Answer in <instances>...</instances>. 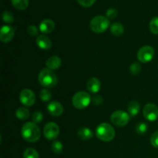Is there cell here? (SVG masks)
<instances>
[{
  "instance_id": "cell-1",
  "label": "cell",
  "mask_w": 158,
  "mask_h": 158,
  "mask_svg": "<svg viewBox=\"0 0 158 158\" xmlns=\"http://www.w3.org/2000/svg\"><path fill=\"white\" fill-rule=\"evenodd\" d=\"M22 137L29 143H35L40 140L41 131L36 123L33 122H27L23 124L21 131Z\"/></svg>"
},
{
  "instance_id": "cell-2",
  "label": "cell",
  "mask_w": 158,
  "mask_h": 158,
  "mask_svg": "<svg viewBox=\"0 0 158 158\" xmlns=\"http://www.w3.org/2000/svg\"><path fill=\"white\" fill-rule=\"evenodd\" d=\"M38 80L41 86L46 88L54 87L57 84V76L53 70L48 68L43 69L39 73Z\"/></svg>"
},
{
  "instance_id": "cell-3",
  "label": "cell",
  "mask_w": 158,
  "mask_h": 158,
  "mask_svg": "<svg viewBox=\"0 0 158 158\" xmlns=\"http://www.w3.org/2000/svg\"><path fill=\"white\" fill-rule=\"evenodd\" d=\"M96 135L102 141L110 142L115 137V131L110 123H101L97 127Z\"/></svg>"
},
{
  "instance_id": "cell-4",
  "label": "cell",
  "mask_w": 158,
  "mask_h": 158,
  "mask_svg": "<svg viewBox=\"0 0 158 158\" xmlns=\"http://www.w3.org/2000/svg\"><path fill=\"white\" fill-rule=\"evenodd\" d=\"M110 26V19L104 15H97L91 19L89 23L90 29L95 33H102Z\"/></svg>"
},
{
  "instance_id": "cell-5",
  "label": "cell",
  "mask_w": 158,
  "mask_h": 158,
  "mask_svg": "<svg viewBox=\"0 0 158 158\" xmlns=\"http://www.w3.org/2000/svg\"><path fill=\"white\" fill-rule=\"evenodd\" d=\"M91 102V97L88 93L85 91H79L76 93L72 99V103L75 108L83 110L87 107Z\"/></svg>"
},
{
  "instance_id": "cell-6",
  "label": "cell",
  "mask_w": 158,
  "mask_h": 158,
  "mask_svg": "<svg viewBox=\"0 0 158 158\" xmlns=\"http://www.w3.org/2000/svg\"><path fill=\"white\" fill-rule=\"evenodd\" d=\"M110 120L113 124L117 127H124L129 123L130 114L123 110H116L111 114Z\"/></svg>"
},
{
  "instance_id": "cell-7",
  "label": "cell",
  "mask_w": 158,
  "mask_h": 158,
  "mask_svg": "<svg viewBox=\"0 0 158 158\" xmlns=\"http://www.w3.org/2000/svg\"><path fill=\"white\" fill-rule=\"evenodd\" d=\"M154 49L151 46H144L139 49L137 52V59L142 63L151 62L154 57Z\"/></svg>"
},
{
  "instance_id": "cell-8",
  "label": "cell",
  "mask_w": 158,
  "mask_h": 158,
  "mask_svg": "<svg viewBox=\"0 0 158 158\" xmlns=\"http://www.w3.org/2000/svg\"><path fill=\"white\" fill-rule=\"evenodd\" d=\"M43 134L48 140H56L60 134V127L54 122H49L45 125Z\"/></svg>"
},
{
  "instance_id": "cell-9",
  "label": "cell",
  "mask_w": 158,
  "mask_h": 158,
  "mask_svg": "<svg viewBox=\"0 0 158 158\" xmlns=\"http://www.w3.org/2000/svg\"><path fill=\"white\" fill-rule=\"evenodd\" d=\"M19 100L22 104L26 106H31L35 103V96L33 91L29 89H24L20 92Z\"/></svg>"
},
{
  "instance_id": "cell-10",
  "label": "cell",
  "mask_w": 158,
  "mask_h": 158,
  "mask_svg": "<svg viewBox=\"0 0 158 158\" xmlns=\"http://www.w3.org/2000/svg\"><path fill=\"white\" fill-rule=\"evenodd\" d=\"M143 114L149 121H154L158 118V106L152 103H147L143 108Z\"/></svg>"
},
{
  "instance_id": "cell-11",
  "label": "cell",
  "mask_w": 158,
  "mask_h": 158,
  "mask_svg": "<svg viewBox=\"0 0 158 158\" xmlns=\"http://www.w3.org/2000/svg\"><path fill=\"white\" fill-rule=\"evenodd\" d=\"M15 28L10 26H3L0 30V40L7 43L13 39L15 35Z\"/></svg>"
},
{
  "instance_id": "cell-12",
  "label": "cell",
  "mask_w": 158,
  "mask_h": 158,
  "mask_svg": "<svg viewBox=\"0 0 158 158\" xmlns=\"http://www.w3.org/2000/svg\"><path fill=\"white\" fill-rule=\"evenodd\" d=\"M47 110L52 117H60L63 113V106L60 102L52 101L48 104Z\"/></svg>"
},
{
  "instance_id": "cell-13",
  "label": "cell",
  "mask_w": 158,
  "mask_h": 158,
  "mask_svg": "<svg viewBox=\"0 0 158 158\" xmlns=\"http://www.w3.org/2000/svg\"><path fill=\"white\" fill-rule=\"evenodd\" d=\"M35 42H36L37 46L43 50H48L52 47V41L49 37L46 35H40L37 36Z\"/></svg>"
},
{
  "instance_id": "cell-14",
  "label": "cell",
  "mask_w": 158,
  "mask_h": 158,
  "mask_svg": "<svg viewBox=\"0 0 158 158\" xmlns=\"http://www.w3.org/2000/svg\"><path fill=\"white\" fill-rule=\"evenodd\" d=\"M54 29H55V23L49 19L43 20L40 24V32L44 34L51 33Z\"/></svg>"
},
{
  "instance_id": "cell-15",
  "label": "cell",
  "mask_w": 158,
  "mask_h": 158,
  "mask_svg": "<svg viewBox=\"0 0 158 158\" xmlns=\"http://www.w3.org/2000/svg\"><path fill=\"white\" fill-rule=\"evenodd\" d=\"M101 87V83L99 79L96 78V77H92L89 80H88L87 83H86V88L88 90L93 94H97L99 92Z\"/></svg>"
},
{
  "instance_id": "cell-16",
  "label": "cell",
  "mask_w": 158,
  "mask_h": 158,
  "mask_svg": "<svg viewBox=\"0 0 158 158\" xmlns=\"http://www.w3.org/2000/svg\"><path fill=\"white\" fill-rule=\"evenodd\" d=\"M62 64V60L57 56H52L49 57L47 60H46V65L47 66L48 69H52V70H55V69H59Z\"/></svg>"
},
{
  "instance_id": "cell-17",
  "label": "cell",
  "mask_w": 158,
  "mask_h": 158,
  "mask_svg": "<svg viewBox=\"0 0 158 158\" xmlns=\"http://www.w3.org/2000/svg\"><path fill=\"white\" fill-rule=\"evenodd\" d=\"M140 110V103L137 101H135V100H133V101H131L128 104L127 106V110L128 114H130V116L131 117H135L137 114H139Z\"/></svg>"
},
{
  "instance_id": "cell-18",
  "label": "cell",
  "mask_w": 158,
  "mask_h": 158,
  "mask_svg": "<svg viewBox=\"0 0 158 158\" xmlns=\"http://www.w3.org/2000/svg\"><path fill=\"white\" fill-rule=\"evenodd\" d=\"M78 136L83 140H88L94 137V133L89 127H82L78 131Z\"/></svg>"
},
{
  "instance_id": "cell-19",
  "label": "cell",
  "mask_w": 158,
  "mask_h": 158,
  "mask_svg": "<svg viewBox=\"0 0 158 158\" xmlns=\"http://www.w3.org/2000/svg\"><path fill=\"white\" fill-rule=\"evenodd\" d=\"M110 32L115 36H120L124 32V26L120 23H114L110 26Z\"/></svg>"
},
{
  "instance_id": "cell-20",
  "label": "cell",
  "mask_w": 158,
  "mask_h": 158,
  "mask_svg": "<svg viewBox=\"0 0 158 158\" xmlns=\"http://www.w3.org/2000/svg\"><path fill=\"white\" fill-rule=\"evenodd\" d=\"M30 113L29 110L26 107H19L15 111V116L18 119L21 120H26L29 117Z\"/></svg>"
},
{
  "instance_id": "cell-21",
  "label": "cell",
  "mask_w": 158,
  "mask_h": 158,
  "mask_svg": "<svg viewBox=\"0 0 158 158\" xmlns=\"http://www.w3.org/2000/svg\"><path fill=\"white\" fill-rule=\"evenodd\" d=\"M14 7L19 10H25L29 6V0H11Z\"/></svg>"
},
{
  "instance_id": "cell-22",
  "label": "cell",
  "mask_w": 158,
  "mask_h": 158,
  "mask_svg": "<svg viewBox=\"0 0 158 158\" xmlns=\"http://www.w3.org/2000/svg\"><path fill=\"white\" fill-rule=\"evenodd\" d=\"M52 151H53L54 154H60L63 153V145L59 140H54L52 143Z\"/></svg>"
},
{
  "instance_id": "cell-23",
  "label": "cell",
  "mask_w": 158,
  "mask_h": 158,
  "mask_svg": "<svg viewBox=\"0 0 158 158\" xmlns=\"http://www.w3.org/2000/svg\"><path fill=\"white\" fill-rule=\"evenodd\" d=\"M148 129V126L147 123H145L144 122H140L139 123H137V126L135 127V131L137 132V134L139 135H143L147 133Z\"/></svg>"
},
{
  "instance_id": "cell-24",
  "label": "cell",
  "mask_w": 158,
  "mask_h": 158,
  "mask_svg": "<svg viewBox=\"0 0 158 158\" xmlns=\"http://www.w3.org/2000/svg\"><path fill=\"white\" fill-rule=\"evenodd\" d=\"M23 158H40L39 153L33 148H27L23 153Z\"/></svg>"
},
{
  "instance_id": "cell-25",
  "label": "cell",
  "mask_w": 158,
  "mask_h": 158,
  "mask_svg": "<svg viewBox=\"0 0 158 158\" xmlns=\"http://www.w3.org/2000/svg\"><path fill=\"white\" fill-rule=\"evenodd\" d=\"M150 30L154 35H158V16H155L150 22Z\"/></svg>"
},
{
  "instance_id": "cell-26",
  "label": "cell",
  "mask_w": 158,
  "mask_h": 158,
  "mask_svg": "<svg viewBox=\"0 0 158 158\" xmlns=\"http://www.w3.org/2000/svg\"><path fill=\"white\" fill-rule=\"evenodd\" d=\"M2 17L3 21H4L5 23H8V24H12L14 22L13 14L11 12H9V11H4V12H2Z\"/></svg>"
},
{
  "instance_id": "cell-27",
  "label": "cell",
  "mask_w": 158,
  "mask_h": 158,
  "mask_svg": "<svg viewBox=\"0 0 158 158\" xmlns=\"http://www.w3.org/2000/svg\"><path fill=\"white\" fill-rule=\"evenodd\" d=\"M40 97L42 101L48 102L52 98V94H51V93L47 89H43L40 91Z\"/></svg>"
},
{
  "instance_id": "cell-28",
  "label": "cell",
  "mask_w": 158,
  "mask_h": 158,
  "mask_svg": "<svg viewBox=\"0 0 158 158\" xmlns=\"http://www.w3.org/2000/svg\"><path fill=\"white\" fill-rule=\"evenodd\" d=\"M130 71H131V73L133 75H138L140 73V71H141V66L140 65V63L135 62V63H132L131 65Z\"/></svg>"
},
{
  "instance_id": "cell-29",
  "label": "cell",
  "mask_w": 158,
  "mask_h": 158,
  "mask_svg": "<svg viewBox=\"0 0 158 158\" xmlns=\"http://www.w3.org/2000/svg\"><path fill=\"white\" fill-rule=\"evenodd\" d=\"M43 120V114H42L40 111H36V112L34 113L32 116V120L33 123H40Z\"/></svg>"
},
{
  "instance_id": "cell-30",
  "label": "cell",
  "mask_w": 158,
  "mask_h": 158,
  "mask_svg": "<svg viewBox=\"0 0 158 158\" xmlns=\"http://www.w3.org/2000/svg\"><path fill=\"white\" fill-rule=\"evenodd\" d=\"M117 15H118V12L117 9H114V8H110L106 12V16L109 19H114L117 16Z\"/></svg>"
},
{
  "instance_id": "cell-31",
  "label": "cell",
  "mask_w": 158,
  "mask_h": 158,
  "mask_svg": "<svg viewBox=\"0 0 158 158\" xmlns=\"http://www.w3.org/2000/svg\"><path fill=\"white\" fill-rule=\"evenodd\" d=\"M96 1L97 0H77V2H78L80 6L86 8L90 7L91 6H93L95 3Z\"/></svg>"
},
{
  "instance_id": "cell-32",
  "label": "cell",
  "mask_w": 158,
  "mask_h": 158,
  "mask_svg": "<svg viewBox=\"0 0 158 158\" xmlns=\"http://www.w3.org/2000/svg\"><path fill=\"white\" fill-rule=\"evenodd\" d=\"M27 32L29 33V35H32V36H36L39 33L38 29L34 25H31L29 27L27 28Z\"/></svg>"
},
{
  "instance_id": "cell-33",
  "label": "cell",
  "mask_w": 158,
  "mask_h": 158,
  "mask_svg": "<svg viewBox=\"0 0 158 158\" xmlns=\"http://www.w3.org/2000/svg\"><path fill=\"white\" fill-rule=\"evenodd\" d=\"M151 143L154 148H158V131H156L152 134L151 137Z\"/></svg>"
},
{
  "instance_id": "cell-34",
  "label": "cell",
  "mask_w": 158,
  "mask_h": 158,
  "mask_svg": "<svg viewBox=\"0 0 158 158\" xmlns=\"http://www.w3.org/2000/svg\"><path fill=\"white\" fill-rule=\"evenodd\" d=\"M92 101L93 103H94L95 106H100V105H101L102 103H103V99L100 95H97L94 97H93Z\"/></svg>"
}]
</instances>
